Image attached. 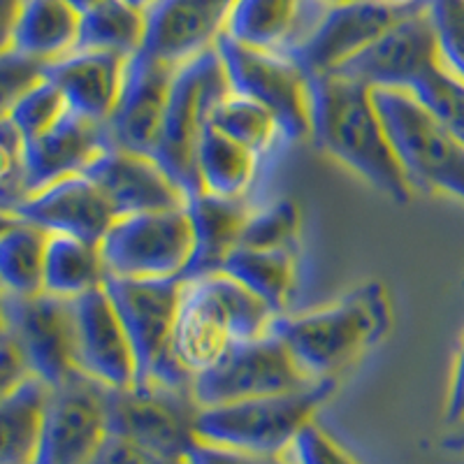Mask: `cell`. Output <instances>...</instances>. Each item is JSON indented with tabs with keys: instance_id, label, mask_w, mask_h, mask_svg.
<instances>
[{
	"instance_id": "cell-1",
	"label": "cell",
	"mask_w": 464,
	"mask_h": 464,
	"mask_svg": "<svg viewBox=\"0 0 464 464\" xmlns=\"http://www.w3.org/2000/svg\"><path fill=\"white\" fill-rule=\"evenodd\" d=\"M312 140L392 200L411 198L374 91L367 86L334 72L312 77Z\"/></svg>"
},
{
	"instance_id": "cell-2",
	"label": "cell",
	"mask_w": 464,
	"mask_h": 464,
	"mask_svg": "<svg viewBox=\"0 0 464 464\" xmlns=\"http://www.w3.org/2000/svg\"><path fill=\"white\" fill-rule=\"evenodd\" d=\"M391 302L381 281H364L333 304L304 314L276 316V334L312 381L334 374L374 348L391 327Z\"/></svg>"
},
{
	"instance_id": "cell-3",
	"label": "cell",
	"mask_w": 464,
	"mask_h": 464,
	"mask_svg": "<svg viewBox=\"0 0 464 464\" xmlns=\"http://www.w3.org/2000/svg\"><path fill=\"white\" fill-rule=\"evenodd\" d=\"M275 318L276 314L256 293L226 272L188 279L174 348L181 364L196 376L218 362L232 346L265 337Z\"/></svg>"
},
{
	"instance_id": "cell-4",
	"label": "cell",
	"mask_w": 464,
	"mask_h": 464,
	"mask_svg": "<svg viewBox=\"0 0 464 464\" xmlns=\"http://www.w3.org/2000/svg\"><path fill=\"white\" fill-rule=\"evenodd\" d=\"M232 93L227 70L217 47L177 65L163 132L153 159L181 186L186 196L202 193L198 156L214 114Z\"/></svg>"
},
{
	"instance_id": "cell-5",
	"label": "cell",
	"mask_w": 464,
	"mask_h": 464,
	"mask_svg": "<svg viewBox=\"0 0 464 464\" xmlns=\"http://www.w3.org/2000/svg\"><path fill=\"white\" fill-rule=\"evenodd\" d=\"M334 388V379H321L284 395L200 409L196 420L198 439L232 450L284 455L293 449L302 430L312 425Z\"/></svg>"
},
{
	"instance_id": "cell-6",
	"label": "cell",
	"mask_w": 464,
	"mask_h": 464,
	"mask_svg": "<svg viewBox=\"0 0 464 464\" xmlns=\"http://www.w3.org/2000/svg\"><path fill=\"white\" fill-rule=\"evenodd\" d=\"M181 276L172 279H128L107 276L105 288L121 316L130 339L138 376L135 383H163L172 388H190L193 374L181 364L174 337L179 321Z\"/></svg>"
},
{
	"instance_id": "cell-7",
	"label": "cell",
	"mask_w": 464,
	"mask_h": 464,
	"mask_svg": "<svg viewBox=\"0 0 464 464\" xmlns=\"http://www.w3.org/2000/svg\"><path fill=\"white\" fill-rule=\"evenodd\" d=\"M395 156L411 188L464 202V142L409 91H374Z\"/></svg>"
},
{
	"instance_id": "cell-8",
	"label": "cell",
	"mask_w": 464,
	"mask_h": 464,
	"mask_svg": "<svg viewBox=\"0 0 464 464\" xmlns=\"http://www.w3.org/2000/svg\"><path fill=\"white\" fill-rule=\"evenodd\" d=\"M101 248L107 276L184 279L196 254V230L188 207L116 218Z\"/></svg>"
},
{
	"instance_id": "cell-9",
	"label": "cell",
	"mask_w": 464,
	"mask_h": 464,
	"mask_svg": "<svg viewBox=\"0 0 464 464\" xmlns=\"http://www.w3.org/2000/svg\"><path fill=\"white\" fill-rule=\"evenodd\" d=\"M217 49L232 93L251 98L279 119L288 142L312 138V77L293 56L265 52L223 33Z\"/></svg>"
},
{
	"instance_id": "cell-10",
	"label": "cell",
	"mask_w": 464,
	"mask_h": 464,
	"mask_svg": "<svg viewBox=\"0 0 464 464\" xmlns=\"http://www.w3.org/2000/svg\"><path fill=\"white\" fill-rule=\"evenodd\" d=\"M200 404L190 388L163 383H132L110 388L111 434L140 443L144 449L172 459H186L200 439L196 420Z\"/></svg>"
},
{
	"instance_id": "cell-11",
	"label": "cell",
	"mask_w": 464,
	"mask_h": 464,
	"mask_svg": "<svg viewBox=\"0 0 464 464\" xmlns=\"http://www.w3.org/2000/svg\"><path fill=\"white\" fill-rule=\"evenodd\" d=\"M312 379L300 370L276 334L232 346L218 362L193 376V395L200 409L235 404L256 397L300 391Z\"/></svg>"
},
{
	"instance_id": "cell-12",
	"label": "cell",
	"mask_w": 464,
	"mask_h": 464,
	"mask_svg": "<svg viewBox=\"0 0 464 464\" xmlns=\"http://www.w3.org/2000/svg\"><path fill=\"white\" fill-rule=\"evenodd\" d=\"M110 437V388L74 372L52 388L35 464H93Z\"/></svg>"
},
{
	"instance_id": "cell-13",
	"label": "cell",
	"mask_w": 464,
	"mask_h": 464,
	"mask_svg": "<svg viewBox=\"0 0 464 464\" xmlns=\"http://www.w3.org/2000/svg\"><path fill=\"white\" fill-rule=\"evenodd\" d=\"M3 327L19 342L33 376L49 385L63 383L77 370L72 300L40 293L33 297L5 295Z\"/></svg>"
},
{
	"instance_id": "cell-14",
	"label": "cell",
	"mask_w": 464,
	"mask_h": 464,
	"mask_svg": "<svg viewBox=\"0 0 464 464\" xmlns=\"http://www.w3.org/2000/svg\"><path fill=\"white\" fill-rule=\"evenodd\" d=\"M437 37L430 22L428 5L411 12L388 28L379 40L334 70L346 80L372 91H409L439 65Z\"/></svg>"
},
{
	"instance_id": "cell-15",
	"label": "cell",
	"mask_w": 464,
	"mask_h": 464,
	"mask_svg": "<svg viewBox=\"0 0 464 464\" xmlns=\"http://www.w3.org/2000/svg\"><path fill=\"white\" fill-rule=\"evenodd\" d=\"M174 72L177 65L144 49L128 58L121 93L107 121L111 147L147 156L156 153Z\"/></svg>"
},
{
	"instance_id": "cell-16",
	"label": "cell",
	"mask_w": 464,
	"mask_h": 464,
	"mask_svg": "<svg viewBox=\"0 0 464 464\" xmlns=\"http://www.w3.org/2000/svg\"><path fill=\"white\" fill-rule=\"evenodd\" d=\"M416 10L420 7L400 10V7L385 5L381 0L333 3L314 35L306 40L300 52L293 53V58L309 77L330 74Z\"/></svg>"
},
{
	"instance_id": "cell-17",
	"label": "cell",
	"mask_w": 464,
	"mask_h": 464,
	"mask_svg": "<svg viewBox=\"0 0 464 464\" xmlns=\"http://www.w3.org/2000/svg\"><path fill=\"white\" fill-rule=\"evenodd\" d=\"M72 312L77 370L107 388H128L135 383V353L105 285L72 300Z\"/></svg>"
},
{
	"instance_id": "cell-18",
	"label": "cell",
	"mask_w": 464,
	"mask_h": 464,
	"mask_svg": "<svg viewBox=\"0 0 464 464\" xmlns=\"http://www.w3.org/2000/svg\"><path fill=\"white\" fill-rule=\"evenodd\" d=\"M84 174L102 190L116 218L188 205V196L181 186L147 153L111 147L101 153Z\"/></svg>"
},
{
	"instance_id": "cell-19",
	"label": "cell",
	"mask_w": 464,
	"mask_h": 464,
	"mask_svg": "<svg viewBox=\"0 0 464 464\" xmlns=\"http://www.w3.org/2000/svg\"><path fill=\"white\" fill-rule=\"evenodd\" d=\"M3 214L33 223L49 235H65L93 244H101L116 221L102 190L86 174L65 177L24 198Z\"/></svg>"
},
{
	"instance_id": "cell-20",
	"label": "cell",
	"mask_w": 464,
	"mask_h": 464,
	"mask_svg": "<svg viewBox=\"0 0 464 464\" xmlns=\"http://www.w3.org/2000/svg\"><path fill=\"white\" fill-rule=\"evenodd\" d=\"M237 0H153L147 7L144 52L181 65L217 47Z\"/></svg>"
},
{
	"instance_id": "cell-21",
	"label": "cell",
	"mask_w": 464,
	"mask_h": 464,
	"mask_svg": "<svg viewBox=\"0 0 464 464\" xmlns=\"http://www.w3.org/2000/svg\"><path fill=\"white\" fill-rule=\"evenodd\" d=\"M107 149H111L107 123L93 121L68 110V114L44 135L24 142L28 196L65 177L84 174Z\"/></svg>"
},
{
	"instance_id": "cell-22",
	"label": "cell",
	"mask_w": 464,
	"mask_h": 464,
	"mask_svg": "<svg viewBox=\"0 0 464 464\" xmlns=\"http://www.w3.org/2000/svg\"><path fill=\"white\" fill-rule=\"evenodd\" d=\"M333 3L327 0H237L226 35L265 52H300Z\"/></svg>"
},
{
	"instance_id": "cell-23",
	"label": "cell",
	"mask_w": 464,
	"mask_h": 464,
	"mask_svg": "<svg viewBox=\"0 0 464 464\" xmlns=\"http://www.w3.org/2000/svg\"><path fill=\"white\" fill-rule=\"evenodd\" d=\"M126 56L110 52L74 49L44 68V80L52 82L72 111L107 123L121 93Z\"/></svg>"
},
{
	"instance_id": "cell-24",
	"label": "cell",
	"mask_w": 464,
	"mask_h": 464,
	"mask_svg": "<svg viewBox=\"0 0 464 464\" xmlns=\"http://www.w3.org/2000/svg\"><path fill=\"white\" fill-rule=\"evenodd\" d=\"M258 205L263 202L248 198L230 200V198L209 196L205 190L188 198L186 207L196 230V254L186 269V281L223 272L227 258L242 246L248 218Z\"/></svg>"
},
{
	"instance_id": "cell-25",
	"label": "cell",
	"mask_w": 464,
	"mask_h": 464,
	"mask_svg": "<svg viewBox=\"0 0 464 464\" xmlns=\"http://www.w3.org/2000/svg\"><path fill=\"white\" fill-rule=\"evenodd\" d=\"M80 24L82 14L65 0H24L12 26L3 33V52L22 53L49 65L74 52Z\"/></svg>"
},
{
	"instance_id": "cell-26",
	"label": "cell",
	"mask_w": 464,
	"mask_h": 464,
	"mask_svg": "<svg viewBox=\"0 0 464 464\" xmlns=\"http://www.w3.org/2000/svg\"><path fill=\"white\" fill-rule=\"evenodd\" d=\"M269 168L272 165L265 163L258 153L235 142L214 126L207 130L198 156V174H200L202 190L209 196L258 200L256 190Z\"/></svg>"
},
{
	"instance_id": "cell-27",
	"label": "cell",
	"mask_w": 464,
	"mask_h": 464,
	"mask_svg": "<svg viewBox=\"0 0 464 464\" xmlns=\"http://www.w3.org/2000/svg\"><path fill=\"white\" fill-rule=\"evenodd\" d=\"M223 272L256 293L276 316L288 314L302 279L297 248L239 246Z\"/></svg>"
},
{
	"instance_id": "cell-28",
	"label": "cell",
	"mask_w": 464,
	"mask_h": 464,
	"mask_svg": "<svg viewBox=\"0 0 464 464\" xmlns=\"http://www.w3.org/2000/svg\"><path fill=\"white\" fill-rule=\"evenodd\" d=\"M52 385L40 376H28L3 392V450L0 464H35Z\"/></svg>"
},
{
	"instance_id": "cell-29",
	"label": "cell",
	"mask_w": 464,
	"mask_h": 464,
	"mask_svg": "<svg viewBox=\"0 0 464 464\" xmlns=\"http://www.w3.org/2000/svg\"><path fill=\"white\" fill-rule=\"evenodd\" d=\"M49 232L22 218L3 214L0 235V276L5 295L33 297L44 293V258Z\"/></svg>"
},
{
	"instance_id": "cell-30",
	"label": "cell",
	"mask_w": 464,
	"mask_h": 464,
	"mask_svg": "<svg viewBox=\"0 0 464 464\" xmlns=\"http://www.w3.org/2000/svg\"><path fill=\"white\" fill-rule=\"evenodd\" d=\"M107 265L101 244L52 235L44 258V293L77 300L105 285Z\"/></svg>"
},
{
	"instance_id": "cell-31",
	"label": "cell",
	"mask_w": 464,
	"mask_h": 464,
	"mask_svg": "<svg viewBox=\"0 0 464 464\" xmlns=\"http://www.w3.org/2000/svg\"><path fill=\"white\" fill-rule=\"evenodd\" d=\"M147 43V10L128 0H102L101 5L82 14L77 47L84 52H110L135 56Z\"/></svg>"
},
{
	"instance_id": "cell-32",
	"label": "cell",
	"mask_w": 464,
	"mask_h": 464,
	"mask_svg": "<svg viewBox=\"0 0 464 464\" xmlns=\"http://www.w3.org/2000/svg\"><path fill=\"white\" fill-rule=\"evenodd\" d=\"M211 126L258 153L267 165L275 163L290 144L279 119L267 107L237 93H230L221 102Z\"/></svg>"
},
{
	"instance_id": "cell-33",
	"label": "cell",
	"mask_w": 464,
	"mask_h": 464,
	"mask_svg": "<svg viewBox=\"0 0 464 464\" xmlns=\"http://www.w3.org/2000/svg\"><path fill=\"white\" fill-rule=\"evenodd\" d=\"M68 110L63 93L49 80H43L35 89L24 93L19 101L7 107L5 121L12 123L24 142H31L56 126L68 114Z\"/></svg>"
},
{
	"instance_id": "cell-34",
	"label": "cell",
	"mask_w": 464,
	"mask_h": 464,
	"mask_svg": "<svg viewBox=\"0 0 464 464\" xmlns=\"http://www.w3.org/2000/svg\"><path fill=\"white\" fill-rule=\"evenodd\" d=\"M297 235H300V211L293 202H263L248 218L242 246L297 248Z\"/></svg>"
},
{
	"instance_id": "cell-35",
	"label": "cell",
	"mask_w": 464,
	"mask_h": 464,
	"mask_svg": "<svg viewBox=\"0 0 464 464\" xmlns=\"http://www.w3.org/2000/svg\"><path fill=\"white\" fill-rule=\"evenodd\" d=\"M422 105L428 107L443 126L464 142V82L453 72L434 65L420 82L411 89Z\"/></svg>"
},
{
	"instance_id": "cell-36",
	"label": "cell",
	"mask_w": 464,
	"mask_h": 464,
	"mask_svg": "<svg viewBox=\"0 0 464 464\" xmlns=\"http://www.w3.org/2000/svg\"><path fill=\"white\" fill-rule=\"evenodd\" d=\"M439 61L464 82V0H428Z\"/></svg>"
},
{
	"instance_id": "cell-37",
	"label": "cell",
	"mask_w": 464,
	"mask_h": 464,
	"mask_svg": "<svg viewBox=\"0 0 464 464\" xmlns=\"http://www.w3.org/2000/svg\"><path fill=\"white\" fill-rule=\"evenodd\" d=\"M290 458L295 464H360L316 422L302 430L290 449Z\"/></svg>"
},
{
	"instance_id": "cell-38",
	"label": "cell",
	"mask_w": 464,
	"mask_h": 464,
	"mask_svg": "<svg viewBox=\"0 0 464 464\" xmlns=\"http://www.w3.org/2000/svg\"><path fill=\"white\" fill-rule=\"evenodd\" d=\"M44 68H47V63H40L35 58L22 56V53L14 52H3V98H5V110L44 80Z\"/></svg>"
},
{
	"instance_id": "cell-39",
	"label": "cell",
	"mask_w": 464,
	"mask_h": 464,
	"mask_svg": "<svg viewBox=\"0 0 464 464\" xmlns=\"http://www.w3.org/2000/svg\"><path fill=\"white\" fill-rule=\"evenodd\" d=\"M186 464H295L293 458L284 455H265V453H246V450H232L214 443L198 441L190 453L186 455Z\"/></svg>"
},
{
	"instance_id": "cell-40",
	"label": "cell",
	"mask_w": 464,
	"mask_h": 464,
	"mask_svg": "<svg viewBox=\"0 0 464 464\" xmlns=\"http://www.w3.org/2000/svg\"><path fill=\"white\" fill-rule=\"evenodd\" d=\"M93 464H186V459L165 458V455L153 453V450L144 449L130 439L111 434L98 458L93 459Z\"/></svg>"
},
{
	"instance_id": "cell-41",
	"label": "cell",
	"mask_w": 464,
	"mask_h": 464,
	"mask_svg": "<svg viewBox=\"0 0 464 464\" xmlns=\"http://www.w3.org/2000/svg\"><path fill=\"white\" fill-rule=\"evenodd\" d=\"M0 362H3V392L14 388L16 383H22L24 379L33 376L31 364H28L26 355H24L22 346L12 337L10 330L3 327V351H0Z\"/></svg>"
},
{
	"instance_id": "cell-42",
	"label": "cell",
	"mask_w": 464,
	"mask_h": 464,
	"mask_svg": "<svg viewBox=\"0 0 464 464\" xmlns=\"http://www.w3.org/2000/svg\"><path fill=\"white\" fill-rule=\"evenodd\" d=\"M446 420L450 425H464V342L459 346L458 358H455L449 406H446Z\"/></svg>"
},
{
	"instance_id": "cell-43",
	"label": "cell",
	"mask_w": 464,
	"mask_h": 464,
	"mask_svg": "<svg viewBox=\"0 0 464 464\" xmlns=\"http://www.w3.org/2000/svg\"><path fill=\"white\" fill-rule=\"evenodd\" d=\"M24 0H3V33L7 31V28L12 26V22L16 19V14H19V10H22Z\"/></svg>"
},
{
	"instance_id": "cell-44",
	"label": "cell",
	"mask_w": 464,
	"mask_h": 464,
	"mask_svg": "<svg viewBox=\"0 0 464 464\" xmlns=\"http://www.w3.org/2000/svg\"><path fill=\"white\" fill-rule=\"evenodd\" d=\"M65 3H68L77 14H86V12L93 10L95 5H101L102 0H65Z\"/></svg>"
},
{
	"instance_id": "cell-45",
	"label": "cell",
	"mask_w": 464,
	"mask_h": 464,
	"mask_svg": "<svg viewBox=\"0 0 464 464\" xmlns=\"http://www.w3.org/2000/svg\"><path fill=\"white\" fill-rule=\"evenodd\" d=\"M385 5L400 7V10H413V7H422L428 0H381Z\"/></svg>"
},
{
	"instance_id": "cell-46",
	"label": "cell",
	"mask_w": 464,
	"mask_h": 464,
	"mask_svg": "<svg viewBox=\"0 0 464 464\" xmlns=\"http://www.w3.org/2000/svg\"><path fill=\"white\" fill-rule=\"evenodd\" d=\"M443 449H450V450H464V430L462 432L453 434L443 441Z\"/></svg>"
},
{
	"instance_id": "cell-47",
	"label": "cell",
	"mask_w": 464,
	"mask_h": 464,
	"mask_svg": "<svg viewBox=\"0 0 464 464\" xmlns=\"http://www.w3.org/2000/svg\"><path fill=\"white\" fill-rule=\"evenodd\" d=\"M128 3H130V5H135V7H142V10H147L153 0H128Z\"/></svg>"
},
{
	"instance_id": "cell-48",
	"label": "cell",
	"mask_w": 464,
	"mask_h": 464,
	"mask_svg": "<svg viewBox=\"0 0 464 464\" xmlns=\"http://www.w3.org/2000/svg\"><path fill=\"white\" fill-rule=\"evenodd\" d=\"M327 3H351V0H327Z\"/></svg>"
}]
</instances>
